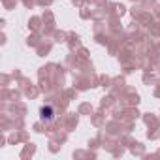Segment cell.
Here are the masks:
<instances>
[{
    "mask_svg": "<svg viewBox=\"0 0 160 160\" xmlns=\"http://www.w3.org/2000/svg\"><path fill=\"white\" fill-rule=\"evenodd\" d=\"M55 115H57V111H55L53 106H42L40 108V119L43 122H53L55 121Z\"/></svg>",
    "mask_w": 160,
    "mask_h": 160,
    "instance_id": "obj_1",
    "label": "cell"
}]
</instances>
